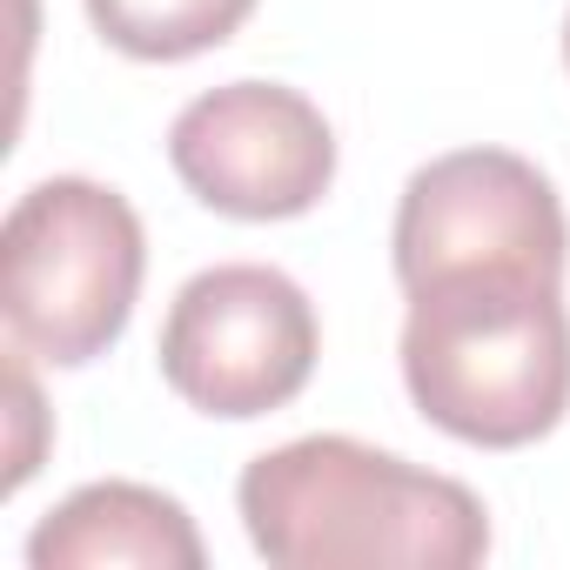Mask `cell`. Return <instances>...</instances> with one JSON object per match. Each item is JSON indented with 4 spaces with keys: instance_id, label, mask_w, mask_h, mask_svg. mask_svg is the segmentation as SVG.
<instances>
[{
    "instance_id": "1",
    "label": "cell",
    "mask_w": 570,
    "mask_h": 570,
    "mask_svg": "<svg viewBox=\"0 0 570 570\" xmlns=\"http://www.w3.org/2000/svg\"><path fill=\"white\" fill-rule=\"evenodd\" d=\"M235 503L275 570H470L490 557V510L470 483L356 436H296L255 456Z\"/></svg>"
},
{
    "instance_id": "2",
    "label": "cell",
    "mask_w": 570,
    "mask_h": 570,
    "mask_svg": "<svg viewBox=\"0 0 570 570\" xmlns=\"http://www.w3.org/2000/svg\"><path fill=\"white\" fill-rule=\"evenodd\" d=\"M403 316L410 403L456 443L523 450L570 410V309L563 275L543 268H450L416 282Z\"/></svg>"
},
{
    "instance_id": "3",
    "label": "cell",
    "mask_w": 570,
    "mask_h": 570,
    "mask_svg": "<svg viewBox=\"0 0 570 570\" xmlns=\"http://www.w3.org/2000/svg\"><path fill=\"white\" fill-rule=\"evenodd\" d=\"M148 275V235L128 195L88 175L35 181L0 228V323L8 343L81 370L108 356L135 316Z\"/></svg>"
},
{
    "instance_id": "4",
    "label": "cell",
    "mask_w": 570,
    "mask_h": 570,
    "mask_svg": "<svg viewBox=\"0 0 570 570\" xmlns=\"http://www.w3.org/2000/svg\"><path fill=\"white\" fill-rule=\"evenodd\" d=\"M316 309L303 282L268 262H222L181 282L161 323V376L168 390L222 423L268 416L296 403L316 376Z\"/></svg>"
},
{
    "instance_id": "5",
    "label": "cell",
    "mask_w": 570,
    "mask_h": 570,
    "mask_svg": "<svg viewBox=\"0 0 570 570\" xmlns=\"http://www.w3.org/2000/svg\"><path fill=\"white\" fill-rule=\"evenodd\" d=\"M168 161L195 202L235 222L309 215L336 181V128L303 88L228 81L195 95L168 128Z\"/></svg>"
},
{
    "instance_id": "6",
    "label": "cell",
    "mask_w": 570,
    "mask_h": 570,
    "mask_svg": "<svg viewBox=\"0 0 570 570\" xmlns=\"http://www.w3.org/2000/svg\"><path fill=\"white\" fill-rule=\"evenodd\" d=\"M390 248H396L403 289L450 275V268H476V262L563 275L570 222L537 161L510 148H456L410 175Z\"/></svg>"
},
{
    "instance_id": "7",
    "label": "cell",
    "mask_w": 570,
    "mask_h": 570,
    "mask_svg": "<svg viewBox=\"0 0 570 570\" xmlns=\"http://www.w3.org/2000/svg\"><path fill=\"white\" fill-rule=\"evenodd\" d=\"M35 570H202L208 550L195 537V517L148 483H81L68 503H55L28 537Z\"/></svg>"
},
{
    "instance_id": "8",
    "label": "cell",
    "mask_w": 570,
    "mask_h": 570,
    "mask_svg": "<svg viewBox=\"0 0 570 570\" xmlns=\"http://www.w3.org/2000/svg\"><path fill=\"white\" fill-rule=\"evenodd\" d=\"M255 0H88V21L128 61H195L242 35Z\"/></svg>"
},
{
    "instance_id": "9",
    "label": "cell",
    "mask_w": 570,
    "mask_h": 570,
    "mask_svg": "<svg viewBox=\"0 0 570 570\" xmlns=\"http://www.w3.org/2000/svg\"><path fill=\"white\" fill-rule=\"evenodd\" d=\"M21 356H28V350H14V363H8V396L21 403V443H14L8 483H0V490H8V497H14V490H21V483L35 476V443H28V423H35V410H41V403H35V383H28V363H21Z\"/></svg>"
},
{
    "instance_id": "10",
    "label": "cell",
    "mask_w": 570,
    "mask_h": 570,
    "mask_svg": "<svg viewBox=\"0 0 570 570\" xmlns=\"http://www.w3.org/2000/svg\"><path fill=\"white\" fill-rule=\"evenodd\" d=\"M563 61H570V14H563Z\"/></svg>"
}]
</instances>
